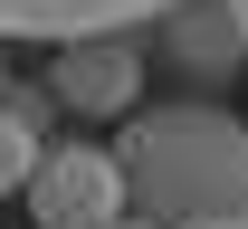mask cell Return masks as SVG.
Masks as SVG:
<instances>
[{
	"label": "cell",
	"instance_id": "obj_1",
	"mask_svg": "<svg viewBox=\"0 0 248 229\" xmlns=\"http://www.w3.org/2000/svg\"><path fill=\"white\" fill-rule=\"evenodd\" d=\"M115 163L153 229H229L248 210V124L229 105H143Z\"/></svg>",
	"mask_w": 248,
	"mask_h": 229
},
{
	"label": "cell",
	"instance_id": "obj_2",
	"mask_svg": "<svg viewBox=\"0 0 248 229\" xmlns=\"http://www.w3.org/2000/svg\"><path fill=\"white\" fill-rule=\"evenodd\" d=\"M29 210H38V229H115L134 210L115 143H48L29 172Z\"/></svg>",
	"mask_w": 248,
	"mask_h": 229
},
{
	"label": "cell",
	"instance_id": "obj_3",
	"mask_svg": "<svg viewBox=\"0 0 248 229\" xmlns=\"http://www.w3.org/2000/svg\"><path fill=\"white\" fill-rule=\"evenodd\" d=\"M58 105L67 115H143V58L124 48V38H77V48H58Z\"/></svg>",
	"mask_w": 248,
	"mask_h": 229
},
{
	"label": "cell",
	"instance_id": "obj_4",
	"mask_svg": "<svg viewBox=\"0 0 248 229\" xmlns=\"http://www.w3.org/2000/svg\"><path fill=\"white\" fill-rule=\"evenodd\" d=\"M182 0H0V38H48V48H77V38H115L134 19H162Z\"/></svg>",
	"mask_w": 248,
	"mask_h": 229
},
{
	"label": "cell",
	"instance_id": "obj_5",
	"mask_svg": "<svg viewBox=\"0 0 248 229\" xmlns=\"http://www.w3.org/2000/svg\"><path fill=\"white\" fill-rule=\"evenodd\" d=\"M29 172H38V124L29 105H0V191H29Z\"/></svg>",
	"mask_w": 248,
	"mask_h": 229
},
{
	"label": "cell",
	"instance_id": "obj_6",
	"mask_svg": "<svg viewBox=\"0 0 248 229\" xmlns=\"http://www.w3.org/2000/svg\"><path fill=\"white\" fill-rule=\"evenodd\" d=\"M229 29H239V38H248V0H229Z\"/></svg>",
	"mask_w": 248,
	"mask_h": 229
},
{
	"label": "cell",
	"instance_id": "obj_7",
	"mask_svg": "<svg viewBox=\"0 0 248 229\" xmlns=\"http://www.w3.org/2000/svg\"><path fill=\"white\" fill-rule=\"evenodd\" d=\"M115 229H153V220H115Z\"/></svg>",
	"mask_w": 248,
	"mask_h": 229
},
{
	"label": "cell",
	"instance_id": "obj_8",
	"mask_svg": "<svg viewBox=\"0 0 248 229\" xmlns=\"http://www.w3.org/2000/svg\"><path fill=\"white\" fill-rule=\"evenodd\" d=\"M229 229H248V210H239V220H229Z\"/></svg>",
	"mask_w": 248,
	"mask_h": 229
}]
</instances>
